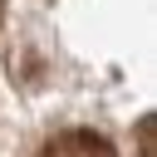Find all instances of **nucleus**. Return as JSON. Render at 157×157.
I'll use <instances>...</instances> for the list:
<instances>
[{
    "label": "nucleus",
    "instance_id": "obj_2",
    "mask_svg": "<svg viewBox=\"0 0 157 157\" xmlns=\"http://www.w3.org/2000/svg\"><path fill=\"white\" fill-rule=\"evenodd\" d=\"M0 15H5V5H0Z\"/></svg>",
    "mask_w": 157,
    "mask_h": 157
},
{
    "label": "nucleus",
    "instance_id": "obj_1",
    "mask_svg": "<svg viewBox=\"0 0 157 157\" xmlns=\"http://www.w3.org/2000/svg\"><path fill=\"white\" fill-rule=\"evenodd\" d=\"M39 157H118V152H113L108 137H98V132H88V128H74V132L49 137Z\"/></svg>",
    "mask_w": 157,
    "mask_h": 157
}]
</instances>
